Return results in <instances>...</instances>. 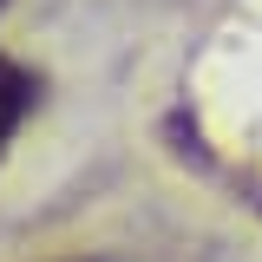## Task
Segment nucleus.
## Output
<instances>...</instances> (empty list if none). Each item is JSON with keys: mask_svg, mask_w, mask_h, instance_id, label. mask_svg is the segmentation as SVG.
<instances>
[{"mask_svg": "<svg viewBox=\"0 0 262 262\" xmlns=\"http://www.w3.org/2000/svg\"><path fill=\"white\" fill-rule=\"evenodd\" d=\"M33 98H39V79H33L27 66H13V59H0V151H7V138L27 125V112H33Z\"/></svg>", "mask_w": 262, "mask_h": 262, "instance_id": "obj_1", "label": "nucleus"}, {"mask_svg": "<svg viewBox=\"0 0 262 262\" xmlns=\"http://www.w3.org/2000/svg\"><path fill=\"white\" fill-rule=\"evenodd\" d=\"M0 7H7V0H0Z\"/></svg>", "mask_w": 262, "mask_h": 262, "instance_id": "obj_2", "label": "nucleus"}]
</instances>
